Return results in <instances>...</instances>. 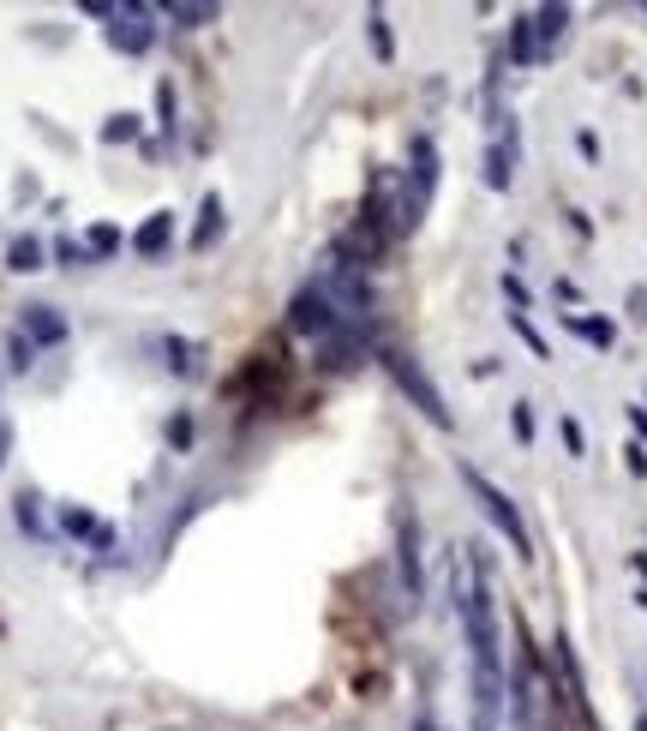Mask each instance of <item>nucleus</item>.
<instances>
[{
    "instance_id": "nucleus-12",
    "label": "nucleus",
    "mask_w": 647,
    "mask_h": 731,
    "mask_svg": "<svg viewBox=\"0 0 647 731\" xmlns=\"http://www.w3.org/2000/svg\"><path fill=\"white\" fill-rule=\"evenodd\" d=\"M510 55L528 66V60H540V43H533V18H516V30H510Z\"/></svg>"
},
{
    "instance_id": "nucleus-1",
    "label": "nucleus",
    "mask_w": 647,
    "mask_h": 731,
    "mask_svg": "<svg viewBox=\"0 0 647 731\" xmlns=\"http://www.w3.org/2000/svg\"><path fill=\"white\" fill-rule=\"evenodd\" d=\"M431 187H438V144L420 138L414 144V168H408V187H402V198H396V234H408L420 216H426Z\"/></svg>"
},
{
    "instance_id": "nucleus-23",
    "label": "nucleus",
    "mask_w": 647,
    "mask_h": 731,
    "mask_svg": "<svg viewBox=\"0 0 647 731\" xmlns=\"http://www.w3.org/2000/svg\"><path fill=\"white\" fill-rule=\"evenodd\" d=\"M6 450H13V426L0 420V462H6Z\"/></svg>"
},
{
    "instance_id": "nucleus-10",
    "label": "nucleus",
    "mask_w": 647,
    "mask_h": 731,
    "mask_svg": "<svg viewBox=\"0 0 647 731\" xmlns=\"http://www.w3.org/2000/svg\"><path fill=\"white\" fill-rule=\"evenodd\" d=\"M216 234H222V198H204V210H198V228H192V252H210L216 246Z\"/></svg>"
},
{
    "instance_id": "nucleus-3",
    "label": "nucleus",
    "mask_w": 647,
    "mask_h": 731,
    "mask_svg": "<svg viewBox=\"0 0 647 731\" xmlns=\"http://www.w3.org/2000/svg\"><path fill=\"white\" fill-rule=\"evenodd\" d=\"M461 480H468V492H474V498H480V510H486V516H491V528H498L503 540L516 545V558H533V545H528V528H521L516 503L503 498V492L491 486V480H486V473H480V468H461Z\"/></svg>"
},
{
    "instance_id": "nucleus-16",
    "label": "nucleus",
    "mask_w": 647,
    "mask_h": 731,
    "mask_svg": "<svg viewBox=\"0 0 647 731\" xmlns=\"http://www.w3.org/2000/svg\"><path fill=\"white\" fill-rule=\"evenodd\" d=\"M168 18H174V25H187V30H198V25L216 18V6H168Z\"/></svg>"
},
{
    "instance_id": "nucleus-7",
    "label": "nucleus",
    "mask_w": 647,
    "mask_h": 731,
    "mask_svg": "<svg viewBox=\"0 0 647 731\" xmlns=\"http://www.w3.org/2000/svg\"><path fill=\"white\" fill-rule=\"evenodd\" d=\"M510 168H516V138H510V127L498 120V144L486 150V187H510Z\"/></svg>"
},
{
    "instance_id": "nucleus-11",
    "label": "nucleus",
    "mask_w": 647,
    "mask_h": 731,
    "mask_svg": "<svg viewBox=\"0 0 647 731\" xmlns=\"http://www.w3.org/2000/svg\"><path fill=\"white\" fill-rule=\"evenodd\" d=\"M533 25H540V60H546L551 48H558V36H563V25H570V13H563V6H540V13H533Z\"/></svg>"
},
{
    "instance_id": "nucleus-8",
    "label": "nucleus",
    "mask_w": 647,
    "mask_h": 731,
    "mask_svg": "<svg viewBox=\"0 0 647 731\" xmlns=\"http://www.w3.org/2000/svg\"><path fill=\"white\" fill-rule=\"evenodd\" d=\"M43 259H48V246L36 240V234H18V240L6 246V270H18V276H30V270H43Z\"/></svg>"
},
{
    "instance_id": "nucleus-21",
    "label": "nucleus",
    "mask_w": 647,
    "mask_h": 731,
    "mask_svg": "<svg viewBox=\"0 0 647 731\" xmlns=\"http://www.w3.org/2000/svg\"><path fill=\"white\" fill-rule=\"evenodd\" d=\"M55 259H60V264H90V252H85L78 240H55Z\"/></svg>"
},
{
    "instance_id": "nucleus-18",
    "label": "nucleus",
    "mask_w": 647,
    "mask_h": 731,
    "mask_svg": "<svg viewBox=\"0 0 647 731\" xmlns=\"http://www.w3.org/2000/svg\"><path fill=\"white\" fill-rule=\"evenodd\" d=\"M366 25H372V48H378V60H389V55H396V43H389V25H384V13H372Z\"/></svg>"
},
{
    "instance_id": "nucleus-13",
    "label": "nucleus",
    "mask_w": 647,
    "mask_h": 731,
    "mask_svg": "<svg viewBox=\"0 0 647 731\" xmlns=\"http://www.w3.org/2000/svg\"><path fill=\"white\" fill-rule=\"evenodd\" d=\"M60 522H66V533H78V540H85V533H96V540L108 545V533L96 528V516H90V510H72V503H66V510H60Z\"/></svg>"
},
{
    "instance_id": "nucleus-22",
    "label": "nucleus",
    "mask_w": 647,
    "mask_h": 731,
    "mask_svg": "<svg viewBox=\"0 0 647 731\" xmlns=\"http://www.w3.org/2000/svg\"><path fill=\"white\" fill-rule=\"evenodd\" d=\"M168 444H174V450H187V444H192V420H187V414L168 420Z\"/></svg>"
},
{
    "instance_id": "nucleus-4",
    "label": "nucleus",
    "mask_w": 647,
    "mask_h": 731,
    "mask_svg": "<svg viewBox=\"0 0 647 731\" xmlns=\"http://www.w3.org/2000/svg\"><path fill=\"white\" fill-rule=\"evenodd\" d=\"M108 43H115L120 55H144V48L157 43V30H150V13H144V6H120L115 25H108Z\"/></svg>"
},
{
    "instance_id": "nucleus-20",
    "label": "nucleus",
    "mask_w": 647,
    "mask_h": 731,
    "mask_svg": "<svg viewBox=\"0 0 647 731\" xmlns=\"http://www.w3.org/2000/svg\"><path fill=\"white\" fill-rule=\"evenodd\" d=\"M6 354H13V372H25V366H30V354H36V342H30V336L18 330L13 342H6Z\"/></svg>"
},
{
    "instance_id": "nucleus-17",
    "label": "nucleus",
    "mask_w": 647,
    "mask_h": 731,
    "mask_svg": "<svg viewBox=\"0 0 647 731\" xmlns=\"http://www.w3.org/2000/svg\"><path fill=\"white\" fill-rule=\"evenodd\" d=\"M102 138H108V144H126V138H138V115H115L108 127H102Z\"/></svg>"
},
{
    "instance_id": "nucleus-9",
    "label": "nucleus",
    "mask_w": 647,
    "mask_h": 731,
    "mask_svg": "<svg viewBox=\"0 0 647 731\" xmlns=\"http://www.w3.org/2000/svg\"><path fill=\"white\" fill-rule=\"evenodd\" d=\"M168 234H174V216L168 210H157L150 222H144L138 234H132V252H144V259H157L162 246H168Z\"/></svg>"
},
{
    "instance_id": "nucleus-14",
    "label": "nucleus",
    "mask_w": 647,
    "mask_h": 731,
    "mask_svg": "<svg viewBox=\"0 0 647 731\" xmlns=\"http://www.w3.org/2000/svg\"><path fill=\"white\" fill-rule=\"evenodd\" d=\"M36 503H43L36 492H18V528H25V533H48V528H43V510H36Z\"/></svg>"
},
{
    "instance_id": "nucleus-2",
    "label": "nucleus",
    "mask_w": 647,
    "mask_h": 731,
    "mask_svg": "<svg viewBox=\"0 0 647 731\" xmlns=\"http://www.w3.org/2000/svg\"><path fill=\"white\" fill-rule=\"evenodd\" d=\"M378 360H384V372H389V378H396V384L408 390V401H414L420 414H426L431 426H444V431H450V408H444V396H438V384H431V378L420 372L414 360H408L402 348H384V354H378Z\"/></svg>"
},
{
    "instance_id": "nucleus-6",
    "label": "nucleus",
    "mask_w": 647,
    "mask_h": 731,
    "mask_svg": "<svg viewBox=\"0 0 647 731\" xmlns=\"http://www.w3.org/2000/svg\"><path fill=\"white\" fill-rule=\"evenodd\" d=\"M18 330L30 336L36 348H55V342H66V318L55 312V306H25V318H18Z\"/></svg>"
},
{
    "instance_id": "nucleus-15",
    "label": "nucleus",
    "mask_w": 647,
    "mask_h": 731,
    "mask_svg": "<svg viewBox=\"0 0 647 731\" xmlns=\"http://www.w3.org/2000/svg\"><path fill=\"white\" fill-rule=\"evenodd\" d=\"M85 252H120V228H108V222H96V228L85 234Z\"/></svg>"
},
{
    "instance_id": "nucleus-19",
    "label": "nucleus",
    "mask_w": 647,
    "mask_h": 731,
    "mask_svg": "<svg viewBox=\"0 0 647 731\" xmlns=\"http://www.w3.org/2000/svg\"><path fill=\"white\" fill-rule=\"evenodd\" d=\"M570 330H581V336H588V342H612V324H600V318H570Z\"/></svg>"
},
{
    "instance_id": "nucleus-5",
    "label": "nucleus",
    "mask_w": 647,
    "mask_h": 731,
    "mask_svg": "<svg viewBox=\"0 0 647 731\" xmlns=\"http://www.w3.org/2000/svg\"><path fill=\"white\" fill-rule=\"evenodd\" d=\"M396 570H402V594L420 600V522L414 516H402V528H396Z\"/></svg>"
}]
</instances>
